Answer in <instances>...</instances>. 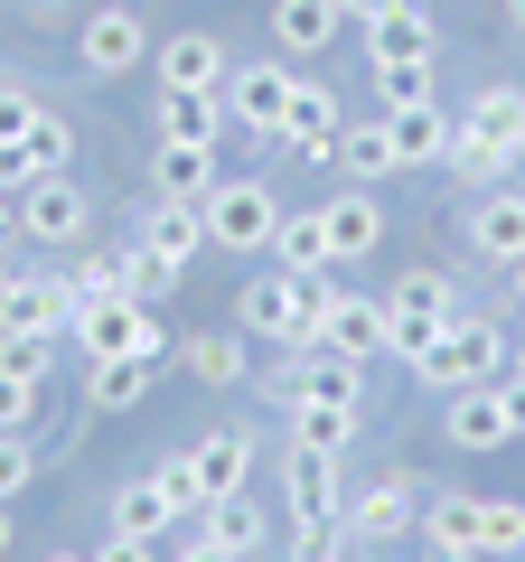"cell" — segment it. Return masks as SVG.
<instances>
[{
  "label": "cell",
  "mask_w": 525,
  "mask_h": 562,
  "mask_svg": "<svg viewBox=\"0 0 525 562\" xmlns=\"http://www.w3.org/2000/svg\"><path fill=\"white\" fill-rule=\"evenodd\" d=\"M320 310H328V272L320 281H301V272H262L254 291L235 301V319H244V338H262V347H320Z\"/></svg>",
  "instance_id": "6da1fadb"
},
{
  "label": "cell",
  "mask_w": 525,
  "mask_h": 562,
  "mask_svg": "<svg viewBox=\"0 0 525 562\" xmlns=\"http://www.w3.org/2000/svg\"><path fill=\"white\" fill-rule=\"evenodd\" d=\"M413 375L432 384V394H460V384H488V375H506V328L498 319H450L442 338L423 347V357H413Z\"/></svg>",
  "instance_id": "7a4b0ae2"
},
{
  "label": "cell",
  "mask_w": 525,
  "mask_h": 562,
  "mask_svg": "<svg viewBox=\"0 0 525 562\" xmlns=\"http://www.w3.org/2000/svg\"><path fill=\"white\" fill-rule=\"evenodd\" d=\"M460 319V291H450V272H404L394 291H384V357H423L442 328Z\"/></svg>",
  "instance_id": "3957f363"
},
{
  "label": "cell",
  "mask_w": 525,
  "mask_h": 562,
  "mask_svg": "<svg viewBox=\"0 0 525 562\" xmlns=\"http://www.w3.org/2000/svg\"><path fill=\"white\" fill-rule=\"evenodd\" d=\"M198 206H206V244H225V254H272L282 206H272V188H262V179H216Z\"/></svg>",
  "instance_id": "277c9868"
},
{
  "label": "cell",
  "mask_w": 525,
  "mask_h": 562,
  "mask_svg": "<svg viewBox=\"0 0 525 562\" xmlns=\"http://www.w3.org/2000/svg\"><path fill=\"white\" fill-rule=\"evenodd\" d=\"M160 319H150L132 291H113V301H85L76 310V357L94 366V357H160Z\"/></svg>",
  "instance_id": "5b68a950"
},
{
  "label": "cell",
  "mask_w": 525,
  "mask_h": 562,
  "mask_svg": "<svg viewBox=\"0 0 525 562\" xmlns=\"http://www.w3.org/2000/svg\"><path fill=\"white\" fill-rule=\"evenodd\" d=\"M142 57H150V20L132 10V0H103L94 20L76 29V66L85 76H132Z\"/></svg>",
  "instance_id": "8992f818"
},
{
  "label": "cell",
  "mask_w": 525,
  "mask_h": 562,
  "mask_svg": "<svg viewBox=\"0 0 525 562\" xmlns=\"http://www.w3.org/2000/svg\"><path fill=\"white\" fill-rule=\"evenodd\" d=\"M10 206H20V235H29V244H85V216H94V206H85V188L66 179V169L29 179Z\"/></svg>",
  "instance_id": "52a82bcc"
},
{
  "label": "cell",
  "mask_w": 525,
  "mask_h": 562,
  "mask_svg": "<svg viewBox=\"0 0 525 562\" xmlns=\"http://www.w3.org/2000/svg\"><path fill=\"white\" fill-rule=\"evenodd\" d=\"M291 94H301V76H291L282 57H262V66H235V76H225V113L244 122V132H282V113H291Z\"/></svg>",
  "instance_id": "ba28073f"
},
{
  "label": "cell",
  "mask_w": 525,
  "mask_h": 562,
  "mask_svg": "<svg viewBox=\"0 0 525 562\" xmlns=\"http://www.w3.org/2000/svg\"><path fill=\"white\" fill-rule=\"evenodd\" d=\"M442 431H450V450H506V441H516V413H506V375L460 384V394H450V413H442Z\"/></svg>",
  "instance_id": "9c48e42d"
},
{
  "label": "cell",
  "mask_w": 525,
  "mask_h": 562,
  "mask_svg": "<svg viewBox=\"0 0 525 562\" xmlns=\"http://www.w3.org/2000/svg\"><path fill=\"white\" fill-rule=\"evenodd\" d=\"M76 310H85L76 272H20V281H10L0 328H38V338H57V328H76Z\"/></svg>",
  "instance_id": "30bf717a"
},
{
  "label": "cell",
  "mask_w": 525,
  "mask_h": 562,
  "mask_svg": "<svg viewBox=\"0 0 525 562\" xmlns=\"http://www.w3.org/2000/svg\"><path fill=\"white\" fill-rule=\"evenodd\" d=\"M347 535L357 543H394V535H413V525H423V497H413V479H376V487H357V497H347Z\"/></svg>",
  "instance_id": "8fae6325"
},
{
  "label": "cell",
  "mask_w": 525,
  "mask_h": 562,
  "mask_svg": "<svg viewBox=\"0 0 525 562\" xmlns=\"http://www.w3.org/2000/svg\"><path fill=\"white\" fill-rule=\"evenodd\" d=\"M225 38H206V29H179V38H160V94H225Z\"/></svg>",
  "instance_id": "7c38bea8"
},
{
  "label": "cell",
  "mask_w": 525,
  "mask_h": 562,
  "mask_svg": "<svg viewBox=\"0 0 525 562\" xmlns=\"http://www.w3.org/2000/svg\"><path fill=\"white\" fill-rule=\"evenodd\" d=\"M320 347L328 357H384V301H366V291H328V310H320Z\"/></svg>",
  "instance_id": "4fadbf2b"
},
{
  "label": "cell",
  "mask_w": 525,
  "mask_h": 562,
  "mask_svg": "<svg viewBox=\"0 0 525 562\" xmlns=\"http://www.w3.org/2000/svg\"><path fill=\"white\" fill-rule=\"evenodd\" d=\"M338 132H347V113H338V94L328 85H301L291 94V113H282V150H301V160H338Z\"/></svg>",
  "instance_id": "5bb4252c"
},
{
  "label": "cell",
  "mask_w": 525,
  "mask_h": 562,
  "mask_svg": "<svg viewBox=\"0 0 525 562\" xmlns=\"http://www.w3.org/2000/svg\"><path fill=\"white\" fill-rule=\"evenodd\" d=\"M432 47H442V29H432L423 0H384L376 20H366V66H384V57H432Z\"/></svg>",
  "instance_id": "9a60e30c"
},
{
  "label": "cell",
  "mask_w": 525,
  "mask_h": 562,
  "mask_svg": "<svg viewBox=\"0 0 525 562\" xmlns=\"http://www.w3.org/2000/svg\"><path fill=\"white\" fill-rule=\"evenodd\" d=\"M384 140H394V169H432V160H450V113L442 103H394Z\"/></svg>",
  "instance_id": "2e32d148"
},
{
  "label": "cell",
  "mask_w": 525,
  "mask_h": 562,
  "mask_svg": "<svg viewBox=\"0 0 525 562\" xmlns=\"http://www.w3.org/2000/svg\"><path fill=\"white\" fill-rule=\"evenodd\" d=\"M282 497H291V516H310V525H338L347 516L338 460H320V450H291V460H282Z\"/></svg>",
  "instance_id": "e0dca14e"
},
{
  "label": "cell",
  "mask_w": 525,
  "mask_h": 562,
  "mask_svg": "<svg viewBox=\"0 0 525 562\" xmlns=\"http://www.w3.org/2000/svg\"><path fill=\"white\" fill-rule=\"evenodd\" d=\"M460 132H479L488 150H506V160L525 169V85H479V103H469Z\"/></svg>",
  "instance_id": "ac0fdd59"
},
{
  "label": "cell",
  "mask_w": 525,
  "mask_h": 562,
  "mask_svg": "<svg viewBox=\"0 0 525 562\" xmlns=\"http://www.w3.org/2000/svg\"><path fill=\"white\" fill-rule=\"evenodd\" d=\"M366 403H291V450H320V460H347L357 450Z\"/></svg>",
  "instance_id": "d6986e66"
},
{
  "label": "cell",
  "mask_w": 525,
  "mask_h": 562,
  "mask_svg": "<svg viewBox=\"0 0 525 562\" xmlns=\"http://www.w3.org/2000/svg\"><path fill=\"white\" fill-rule=\"evenodd\" d=\"M188 469H198V497L216 506V497H235V487H244L254 441H244V431H206V441H188Z\"/></svg>",
  "instance_id": "ffe728a7"
},
{
  "label": "cell",
  "mask_w": 525,
  "mask_h": 562,
  "mask_svg": "<svg viewBox=\"0 0 525 562\" xmlns=\"http://www.w3.org/2000/svg\"><path fill=\"white\" fill-rule=\"evenodd\" d=\"M320 225H328V254H338V262H357V254H376V244H384V206L366 198V188L328 198V206H320Z\"/></svg>",
  "instance_id": "44dd1931"
},
{
  "label": "cell",
  "mask_w": 525,
  "mask_h": 562,
  "mask_svg": "<svg viewBox=\"0 0 525 562\" xmlns=\"http://www.w3.org/2000/svg\"><path fill=\"white\" fill-rule=\"evenodd\" d=\"M142 244H150V254H169V262H198L206 254V206L198 198H150Z\"/></svg>",
  "instance_id": "7402d4cb"
},
{
  "label": "cell",
  "mask_w": 525,
  "mask_h": 562,
  "mask_svg": "<svg viewBox=\"0 0 525 562\" xmlns=\"http://www.w3.org/2000/svg\"><path fill=\"white\" fill-rule=\"evenodd\" d=\"M206 188H216V140H160L150 198H206Z\"/></svg>",
  "instance_id": "603a6c76"
},
{
  "label": "cell",
  "mask_w": 525,
  "mask_h": 562,
  "mask_svg": "<svg viewBox=\"0 0 525 562\" xmlns=\"http://www.w3.org/2000/svg\"><path fill=\"white\" fill-rule=\"evenodd\" d=\"M291 403H366V394H357V357L301 347V357H291Z\"/></svg>",
  "instance_id": "cb8c5ba5"
},
{
  "label": "cell",
  "mask_w": 525,
  "mask_h": 562,
  "mask_svg": "<svg viewBox=\"0 0 525 562\" xmlns=\"http://www.w3.org/2000/svg\"><path fill=\"white\" fill-rule=\"evenodd\" d=\"M469 244H479L488 262H525V188L516 198H479L469 206Z\"/></svg>",
  "instance_id": "d4e9b609"
},
{
  "label": "cell",
  "mask_w": 525,
  "mask_h": 562,
  "mask_svg": "<svg viewBox=\"0 0 525 562\" xmlns=\"http://www.w3.org/2000/svg\"><path fill=\"white\" fill-rule=\"evenodd\" d=\"M338 20H347L338 0H272V38H282L291 57H320V47L338 38Z\"/></svg>",
  "instance_id": "484cf974"
},
{
  "label": "cell",
  "mask_w": 525,
  "mask_h": 562,
  "mask_svg": "<svg viewBox=\"0 0 525 562\" xmlns=\"http://www.w3.org/2000/svg\"><path fill=\"white\" fill-rule=\"evenodd\" d=\"M206 543H225L235 562H254L262 543H272V525H262V506H244V487H235V497L206 506Z\"/></svg>",
  "instance_id": "4316f807"
},
{
  "label": "cell",
  "mask_w": 525,
  "mask_h": 562,
  "mask_svg": "<svg viewBox=\"0 0 525 562\" xmlns=\"http://www.w3.org/2000/svg\"><path fill=\"white\" fill-rule=\"evenodd\" d=\"M384 169H394V140H384V113H376V122H347V132H338V179L376 188Z\"/></svg>",
  "instance_id": "83f0119b"
},
{
  "label": "cell",
  "mask_w": 525,
  "mask_h": 562,
  "mask_svg": "<svg viewBox=\"0 0 525 562\" xmlns=\"http://www.w3.org/2000/svg\"><path fill=\"white\" fill-rule=\"evenodd\" d=\"M272 254H282V272H301V281H320L328 262H338V254H328V225H320V216H282V225H272Z\"/></svg>",
  "instance_id": "f1b7e54d"
},
{
  "label": "cell",
  "mask_w": 525,
  "mask_h": 562,
  "mask_svg": "<svg viewBox=\"0 0 525 562\" xmlns=\"http://www.w3.org/2000/svg\"><path fill=\"white\" fill-rule=\"evenodd\" d=\"M169 525H179V506H169V497H160V487H150V479L113 487V535H150V543H160Z\"/></svg>",
  "instance_id": "f546056e"
},
{
  "label": "cell",
  "mask_w": 525,
  "mask_h": 562,
  "mask_svg": "<svg viewBox=\"0 0 525 562\" xmlns=\"http://www.w3.org/2000/svg\"><path fill=\"white\" fill-rule=\"evenodd\" d=\"M479 506H488V497H469V487H442V497L423 506V543H469V553H479Z\"/></svg>",
  "instance_id": "4dcf8cb0"
},
{
  "label": "cell",
  "mask_w": 525,
  "mask_h": 562,
  "mask_svg": "<svg viewBox=\"0 0 525 562\" xmlns=\"http://www.w3.org/2000/svg\"><path fill=\"white\" fill-rule=\"evenodd\" d=\"M225 94H160V140H216Z\"/></svg>",
  "instance_id": "1f68e13d"
},
{
  "label": "cell",
  "mask_w": 525,
  "mask_h": 562,
  "mask_svg": "<svg viewBox=\"0 0 525 562\" xmlns=\"http://www.w3.org/2000/svg\"><path fill=\"white\" fill-rule=\"evenodd\" d=\"M150 366H160V357H94V403H103V413H132L142 384H150Z\"/></svg>",
  "instance_id": "d6a6232c"
},
{
  "label": "cell",
  "mask_w": 525,
  "mask_h": 562,
  "mask_svg": "<svg viewBox=\"0 0 525 562\" xmlns=\"http://www.w3.org/2000/svg\"><path fill=\"white\" fill-rule=\"evenodd\" d=\"M179 272L188 262H169V254H150V244H132V254H122V291H132V301H169V291H179Z\"/></svg>",
  "instance_id": "836d02e7"
},
{
  "label": "cell",
  "mask_w": 525,
  "mask_h": 562,
  "mask_svg": "<svg viewBox=\"0 0 525 562\" xmlns=\"http://www.w3.org/2000/svg\"><path fill=\"white\" fill-rule=\"evenodd\" d=\"M0 375L47 384V375H57V338H38V328H0Z\"/></svg>",
  "instance_id": "e575fe53"
},
{
  "label": "cell",
  "mask_w": 525,
  "mask_h": 562,
  "mask_svg": "<svg viewBox=\"0 0 525 562\" xmlns=\"http://www.w3.org/2000/svg\"><path fill=\"white\" fill-rule=\"evenodd\" d=\"M188 375H198V384H235V375H244V338H235V328L188 338Z\"/></svg>",
  "instance_id": "d590c367"
},
{
  "label": "cell",
  "mask_w": 525,
  "mask_h": 562,
  "mask_svg": "<svg viewBox=\"0 0 525 562\" xmlns=\"http://www.w3.org/2000/svg\"><path fill=\"white\" fill-rule=\"evenodd\" d=\"M394 103H432V57H384L376 66V113Z\"/></svg>",
  "instance_id": "8d00e7d4"
},
{
  "label": "cell",
  "mask_w": 525,
  "mask_h": 562,
  "mask_svg": "<svg viewBox=\"0 0 525 562\" xmlns=\"http://www.w3.org/2000/svg\"><path fill=\"white\" fill-rule=\"evenodd\" d=\"M479 553L498 562V553H525V506L516 497H488L479 506Z\"/></svg>",
  "instance_id": "74e56055"
},
{
  "label": "cell",
  "mask_w": 525,
  "mask_h": 562,
  "mask_svg": "<svg viewBox=\"0 0 525 562\" xmlns=\"http://www.w3.org/2000/svg\"><path fill=\"white\" fill-rule=\"evenodd\" d=\"M150 487H160V497L179 506V516H206V497H198V469H188V450H179V460H150Z\"/></svg>",
  "instance_id": "f35d334b"
},
{
  "label": "cell",
  "mask_w": 525,
  "mask_h": 562,
  "mask_svg": "<svg viewBox=\"0 0 525 562\" xmlns=\"http://www.w3.org/2000/svg\"><path fill=\"white\" fill-rule=\"evenodd\" d=\"M29 479H38V441H29V431H0V506L20 497Z\"/></svg>",
  "instance_id": "ab89813d"
},
{
  "label": "cell",
  "mask_w": 525,
  "mask_h": 562,
  "mask_svg": "<svg viewBox=\"0 0 525 562\" xmlns=\"http://www.w3.org/2000/svg\"><path fill=\"white\" fill-rule=\"evenodd\" d=\"M29 160H38V179H47V169H66V160H76V132H66L57 113H38V122H29Z\"/></svg>",
  "instance_id": "60d3db41"
},
{
  "label": "cell",
  "mask_w": 525,
  "mask_h": 562,
  "mask_svg": "<svg viewBox=\"0 0 525 562\" xmlns=\"http://www.w3.org/2000/svg\"><path fill=\"white\" fill-rule=\"evenodd\" d=\"M450 160H460V179H506V169H516V160H506V150H488V140L479 132H450Z\"/></svg>",
  "instance_id": "b9f144b4"
},
{
  "label": "cell",
  "mask_w": 525,
  "mask_h": 562,
  "mask_svg": "<svg viewBox=\"0 0 525 562\" xmlns=\"http://www.w3.org/2000/svg\"><path fill=\"white\" fill-rule=\"evenodd\" d=\"M38 394H47V384H20V375H0V431H29V422H38Z\"/></svg>",
  "instance_id": "7bdbcfd3"
},
{
  "label": "cell",
  "mask_w": 525,
  "mask_h": 562,
  "mask_svg": "<svg viewBox=\"0 0 525 562\" xmlns=\"http://www.w3.org/2000/svg\"><path fill=\"white\" fill-rule=\"evenodd\" d=\"M76 291H85V301H113V291H122V254H85L76 262Z\"/></svg>",
  "instance_id": "ee69618b"
},
{
  "label": "cell",
  "mask_w": 525,
  "mask_h": 562,
  "mask_svg": "<svg viewBox=\"0 0 525 562\" xmlns=\"http://www.w3.org/2000/svg\"><path fill=\"white\" fill-rule=\"evenodd\" d=\"M38 113H47V103L10 85V94H0V140H29V122H38Z\"/></svg>",
  "instance_id": "f6af8a7d"
},
{
  "label": "cell",
  "mask_w": 525,
  "mask_h": 562,
  "mask_svg": "<svg viewBox=\"0 0 525 562\" xmlns=\"http://www.w3.org/2000/svg\"><path fill=\"white\" fill-rule=\"evenodd\" d=\"M29 179H38V160H29V140H0V198H20Z\"/></svg>",
  "instance_id": "bcb514c9"
},
{
  "label": "cell",
  "mask_w": 525,
  "mask_h": 562,
  "mask_svg": "<svg viewBox=\"0 0 525 562\" xmlns=\"http://www.w3.org/2000/svg\"><path fill=\"white\" fill-rule=\"evenodd\" d=\"M94 562H150V535H113V543H94Z\"/></svg>",
  "instance_id": "7dc6e473"
},
{
  "label": "cell",
  "mask_w": 525,
  "mask_h": 562,
  "mask_svg": "<svg viewBox=\"0 0 525 562\" xmlns=\"http://www.w3.org/2000/svg\"><path fill=\"white\" fill-rule=\"evenodd\" d=\"M423 562H488V553H469V543H423Z\"/></svg>",
  "instance_id": "c3c4849f"
},
{
  "label": "cell",
  "mask_w": 525,
  "mask_h": 562,
  "mask_svg": "<svg viewBox=\"0 0 525 562\" xmlns=\"http://www.w3.org/2000/svg\"><path fill=\"white\" fill-rule=\"evenodd\" d=\"M179 562H235V553H225V543H188Z\"/></svg>",
  "instance_id": "681fc988"
},
{
  "label": "cell",
  "mask_w": 525,
  "mask_h": 562,
  "mask_svg": "<svg viewBox=\"0 0 525 562\" xmlns=\"http://www.w3.org/2000/svg\"><path fill=\"white\" fill-rule=\"evenodd\" d=\"M10 235H20V206H10V198H0V244H10Z\"/></svg>",
  "instance_id": "f907efd6"
},
{
  "label": "cell",
  "mask_w": 525,
  "mask_h": 562,
  "mask_svg": "<svg viewBox=\"0 0 525 562\" xmlns=\"http://www.w3.org/2000/svg\"><path fill=\"white\" fill-rule=\"evenodd\" d=\"M338 10H347V20H376V10H384V0H338Z\"/></svg>",
  "instance_id": "816d5d0a"
},
{
  "label": "cell",
  "mask_w": 525,
  "mask_h": 562,
  "mask_svg": "<svg viewBox=\"0 0 525 562\" xmlns=\"http://www.w3.org/2000/svg\"><path fill=\"white\" fill-rule=\"evenodd\" d=\"M10 281H20V272H10V262H0V310H10Z\"/></svg>",
  "instance_id": "f5cc1de1"
},
{
  "label": "cell",
  "mask_w": 525,
  "mask_h": 562,
  "mask_svg": "<svg viewBox=\"0 0 525 562\" xmlns=\"http://www.w3.org/2000/svg\"><path fill=\"white\" fill-rule=\"evenodd\" d=\"M10 543H20V535H10V506H0V553H10Z\"/></svg>",
  "instance_id": "db71d44e"
},
{
  "label": "cell",
  "mask_w": 525,
  "mask_h": 562,
  "mask_svg": "<svg viewBox=\"0 0 525 562\" xmlns=\"http://www.w3.org/2000/svg\"><path fill=\"white\" fill-rule=\"evenodd\" d=\"M506 375H516V384H525V347H516V357H506Z\"/></svg>",
  "instance_id": "11a10c76"
},
{
  "label": "cell",
  "mask_w": 525,
  "mask_h": 562,
  "mask_svg": "<svg viewBox=\"0 0 525 562\" xmlns=\"http://www.w3.org/2000/svg\"><path fill=\"white\" fill-rule=\"evenodd\" d=\"M506 20H516V29H525V0H506Z\"/></svg>",
  "instance_id": "9f6ffc18"
},
{
  "label": "cell",
  "mask_w": 525,
  "mask_h": 562,
  "mask_svg": "<svg viewBox=\"0 0 525 562\" xmlns=\"http://www.w3.org/2000/svg\"><path fill=\"white\" fill-rule=\"evenodd\" d=\"M506 272H516V301H525V262H506Z\"/></svg>",
  "instance_id": "6f0895ef"
},
{
  "label": "cell",
  "mask_w": 525,
  "mask_h": 562,
  "mask_svg": "<svg viewBox=\"0 0 525 562\" xmlns=\"http://www.w3.org/2000/svg\"><path fill=\"white\" fill-rule=\"evenodd\" d=\"M47 562H94V553H47Z\"/></svg>",
  "instance_id": "680465c9"
},
{
  "label": "cell",
  "mask_w": 525,
  "mask_h": 562,
  "mask_svg": "<svg viewBox=\"0 0 525 562\" xmlns=\"http://www.w3.org/2000/svg\"><path fill=\"white\" fill-rule=\"evenodd\" d=\"M328 562H338V553H328Z\"/></svg>",
  "instance_id": "91938a15"
}]
</instances>
